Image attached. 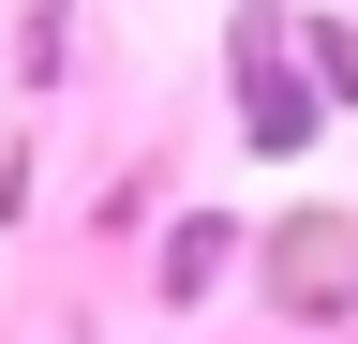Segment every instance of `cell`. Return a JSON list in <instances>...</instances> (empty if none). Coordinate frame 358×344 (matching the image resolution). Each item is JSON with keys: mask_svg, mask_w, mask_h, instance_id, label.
<instances>
[{"mask_svg": "<svg viewBox=\"0 0 358 344\" xmlns=\"http://www.w3.org/2000/svg\"><path fill=\"white\" fill-rule=\"evenodd\" d=\"M268 299H284V315H329V299H358V225H284L268 240Z\"/></svg>", "mask_w": 358, "mask_h": 344, "instance_id": "obj_2", "label": "cell"}, {"mask_svg": "<svg viewBox=\"0 0 358 344\" xmlns=\"http://www.w3.org/2000/svg\"><path fill=\"white\" fill-rule=\"evenodd\" d=\"M239 254H254V240H239V209H179V225H164V299L194 315V299L239 270Z\"/></svg>", "mask_w": 358, "mask_h": 344, "instance_id": "obj_3", "label": "cell"}, {"mask_svg": "<svg viewBox=\"0 0 358 344\" xmlns=\"http://www.w3.org/2000/svg\"><path fill=\"white\" fill-rule=\"evenodd\" d=\"M224 75H239V120H254V150H268V165H284V150H313L329 90H313V60H299V30H284V15H239Z\"/></svg>", "mask_w": 358, "mask_h": 344, "instance_id": "obj_1", "label": "cell"}, {"mask_svg": "<svg viewBox=\"0 0 358 344\" xmlns=\"http://www.w3.org/2000/svg\"><path fill=\"white\" fill-rule=\"evenodd\" d=\"M299 60H313L329 105H358V30H343V15H299Z\"/></svg>", "mask_w": 358, "mask_h": 344, "instance_id": "obj_4", "label": "cell"}]
</instances>
